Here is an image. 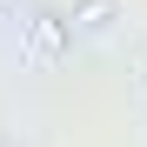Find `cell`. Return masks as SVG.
I'll return each mask as SVG.
<instances>
[{
  "label": "cell",
  "mask_w": 147,
  "mask_h": 147,
  "mask_svg": "<svg viewBox=\"0 0 147 147\" xmlns=\"http://www.w3.org/2000/svg\"><path fill=\"white\" fill-rule=\"evenodd\" d=\"M67 34H74V20H60V13H34V27H27V40H34V60H60V47H67Z\"/></svg>",
  "instance_id": "1"
},
{
  "label": "cell",
  "mask_w": 147,
  "mask_h": 147,
  "mask_svg": "<svg viewBox=\"0 0 147 147\" xmlns=\"http://www.w3.org/2000/svg\"><path fill=\"white\" fill-rule=\"evenodd\" d=\"M114 20V0H80V7H74V27H87V34H100Z\"/></svg>",
  "instance_id": "2"
}]
</instances>
